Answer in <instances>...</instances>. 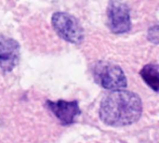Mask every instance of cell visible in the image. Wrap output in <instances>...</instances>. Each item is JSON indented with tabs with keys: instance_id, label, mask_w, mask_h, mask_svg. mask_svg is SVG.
Here are the masks:
<instances>
[{
	"instance_id": "5b68a950",
	"label": "cell",
	"mask_w": 159,
	"mask_h": 143,
	"mask_svg": "<svg viewBox=\"0 0 159 143\" xmlns=\"http://www.w3.org/2000/svg\"><path fill=\"white\" fill-rule=\"evenodd\" d=\"M20 60L19 43L6 35H0V68L3 73H10Z\"/></svg>"
},
{
	"instance_id": "7a4b0ae2",
	"label": "cell",
	"mask_w": 159,
	"mask_h": 143,
	"mask_svg": "<svg viewBox=\"0 0 159 143\" xmlns=\"http://www.w3.org/2000/svg\"><path fill=\"white\" fill-rule=\"evenodd\" d=\"M93 76L96 83L105 89L118 90L127 87V78L123 70L110 62L100 61L95 64Z\"/></svg>"
},
{
	"instance_id": "277c9868",
	"label": "cell",
	"mask_w": 159,
	"mask_h": 143,
	"mask_svg": "<svg viewBox=\"0 0 159 143\" xmlns=\"http://www.w3.org/2000/svg\"><path fill=\"white\" fill-rule=\"evenodd\" d=\"M107 24L116 34L128 33L130 30V12L122 0H110L107 8Z\"/></svg>"
},
{
	"instance_id": "6da1fadb",
	"label": "cell",
	"mask_w": 159,
	"mask_h": 143,
	"mask_svg": "<svg viewBox=\"0 0 159 143\" xmlns=\"http://www.w3.org/2000/svg\"><path fill=\"white\" fill-rule=\"evenodd\" d=\"M143 113L141 98L131 91L114 90L107 94L100 106L101 120L112 127H124L139 120Z\"/></svg>"
},
{
	"instance_id": "3957f363",
	"label": "cell",
	"mask_w": 159,
	"mask_h": 143,
	"mask_svg": "<svg viewBox=\"0 0 159 143\" xmlns=\"http://www.w3.org/2000/svg\"><path fill=\"white\" fill-rule=\"evenodd\" d=\"M55 32L69 43L80 44L84 39V30L79 21L65 12H56L51 19Z\"/></svg>"
},
{
	"instance_id": "8992f818",
	"label": "cell",
	"mask_w": 159,
	"mask_h": 143,
	"mask_svg": "<svg viewBox=\"0 0 159 143\" xmlns=\"http://www.w3.org/2000/svg\"><path fill=\"white\" fill-rule=\"evenodd\" d=\"M46 104L63 126L74 124L75 118L81 114L77 101H47Z\"/></svg>"
},
{
	"instance_id": "52a82bcc",
	"label": "cell",
	"mask_w": 159,
	"mask_h": 143,
	"mask_svg": "<svg viewBox=\"0 0 159 143\" xmlns=\"http://www.w3.org/2000/svg\"><path fill=\"white\" fill-rule=\"evenodd\" d=\"M158 64L150 63L145 65L141 71V75L145 83L156 92L158 91L159 77H158Z\"/></svg>"
}]
</instances>
